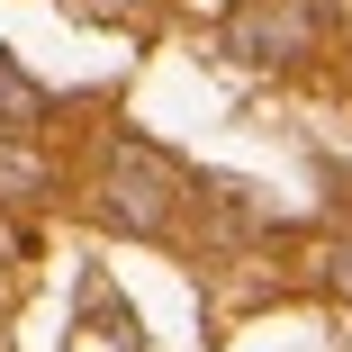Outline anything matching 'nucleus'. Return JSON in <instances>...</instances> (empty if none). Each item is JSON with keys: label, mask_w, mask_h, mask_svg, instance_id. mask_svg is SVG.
<instances>
[{"label": "nucleus", "mask_w": 352, "mask_h": 352, "mask_svg": "<svg viewBox=\"0 0 352 352\" xmlns=\"http://www.w3.org/2000/svg\"><path fill=\"white\" fill-rule=\"evenodd\" d=\"M172 199H181V172H172L154 145H135V135H126V145L109 154L100 208H109V217H118L126 235H163V226H172Z\"/></svg>", "instance_id": "f257e3e1"}, {"label": "nucleus", "mask_w": 352, "mask_h": 352, "mask_svg": "<svg viewBox=\"0 0 352 352\" xmlns=\"http://www.w3.org/2000/svg\"><path fill=\"white\" fill-rule=\"evenodd\" d=\"M307 45H316V10L307 0H262V10H244L226 28V54H244V63H298Z\"/></svg>", "instance_id": "f03ea898"}, {"label": "nucleus", "mask_w": 352, "mask_h": 352, "mask_svg": "<svg viewBox=\"0 0 352 352\" xmlns=\"http://www.w3.org/2000/svg\"><path fill=\"white\" fill-rule=\"evenodd\" d=\"M36 118H45V91H36V82L19 73L10 54H0V135H28Z\"/></svg>", "instance_id": "7ed1b4c3"}, {"label": "nucleus", "mask_w": 352, "mask_h": 352, "mask_svg": "<svg viewBox=\"0 0 352 352\" xmlns=\"http://www.w3.org/2000/svg\"><path fill=\"white\" fill-rule=\"evenodd\" d=\"M334 289H343V298H352V235H343V244H334Z\"/></svg>", "instance_id": "20e7f679"}]
</instances>
